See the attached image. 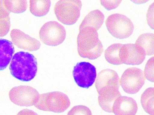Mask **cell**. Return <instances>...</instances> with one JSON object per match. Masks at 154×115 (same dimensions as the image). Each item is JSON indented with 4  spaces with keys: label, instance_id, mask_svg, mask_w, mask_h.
<instances>
[{
    "label": "cell",
    "instance_id": "3",
    "mask_svg": "<svg viewBox=\"0 0 154 115\" xmlns=\"http://www.w3.org/2000/svg\"><path fill=\"white\" fill-rule=\"evenodd\" d=\"M79 30L77 37L78 51L80 56L94 60L100 56L104 49L97 32L88 28Z\"/></svg>",
    "mask_w": 154,
    "mask_h": 115
},
{
    "label": "cell",
    "instance_id": "8",
    "mask_svg": "<svg viewBox=\"0 0 154 115\" xmlns=\"http://www.w3.org/2000/svg\"><path fill=\"white\" fill-rule=\"evenodd\" d=\"M146 77L142 70L137 68H128L124 71L120 80V85L128 94H137L145 82Z\"/></svg>",
    "mask_w": 154,
    "mask_h": 115
},
{
    "label": "cell",
    "instance_id": "27",
    "mask_svg": "<svg viewBox=\"0 0 154 115\" xmlns=\"http://www.w3.org/2000/svg\"><path fill=\"white\" fill-rule=\"evenodd\" d=\"M130 1L136 4L140 5L146 3L148 2L149 0H130Z\"/></svg>",
    "mask_w": 154,
    "mask_h": 115
},
{
    "label": "cell",
    "instance_id": "14",
    "mask_svg": "<svg viewBox=\"0 0 154 115\" xmlns=\"http://www.w3.org/2000/svg\"><path fill=\"white\" fill-rule=\"evenodd\" d=\"M104 19V14L99 10L91 11L85 17L80 25L79 29L88 28L97 32L102 26Z\"/></svg>",
    "mask_w": 154,
    "mask_h": 115
},
{
    "label": "cell",
    "instance_id": "23",
    "mask_svg": "<svg viewBox=\"0 0 154 115\" xmlns=\"http://www.w3.org/2000/svg\"><path fill=\"white\" fill-rule=\"evenodd\" d=\"M67 115H92L91 111L87 107L78 105L72 107Z\"/></svg>",
    "mask_w": 154,
    "mask_h": 115
},
{
    "label": "cell",
    "instance_id": "12",
    "mask_svg": "<svg viewBox=\"0 0 154 115\" xmlns=\"http://www.w3.org/2000/svg\"><path fill=\"white\" fill-rule=\"evenodd\" d=\"M10 35L13 43L19 48L29 51H34L40 48L41 45L39 41L30 37L20 30H12Z\"/></svg>",
    "mask_w": 154,
    "mask_h": 115
},
{
    "label": "cell",
    "instance_id": "5",
    "mask_svg": "<svg viewBox=\"0 0 154 115\" xmlns=\"http://www.w3.org/2000/svg\"><path fill=\"white\" fill-rule=\"evenodd\" d=\"M82 6L81 0H59L55 5L54 12L61 23L72 25L79 18Z\"/></svg>",
    "mask_w": 154,
    "mask_h": 115
},
{
    "label": "cell",
    "instance_id": "18",
    "mask_svg": "<svg viewBox=\"0 0 154 115\" xmlns=\"http://www.w3.org/2000/svg\"><path fill=\"white\" fill-rule=\"evenodd\" d=\"M123 45L114 44L109 47L105 50V57L110 64L119 65L123 64L121 59V48Z\"/></svg>",
    "mask_w": 154,
    "mask_h": 115
},
{
    "label": "cell",
    "instance_id": "20",
    "mask_svg": "<svg viewBox=\"0 0 154 115\" xmlns=\"http://www.w3.org/2000/svg\"><path fill=\"white\" fill-rule=\"evenodd\" d=\"M10 13L5 7L3 0H0V38L5 36L10 31Z\"/></svg>",
    "mask_w": 154,
    "mask_h": 115
},
{
    "label": "cell",
    "instance_id": "25",
    "mask_svg": "<svg viewBox=\"0 0 154 115\" xmlns=\"http://www.w3.org/2000/svg\"><path fill=\"white\" fill-rule=\"evenodd\" d=\"M147 24L152 29L154 30V2L149 6L146 14Z\"/></svg>",
    "mask_w": 154,
    "mask_h": 115
},
{
    "label": "cell",
    "instance_id": "15",
    "mask_svg": "<svg viewBox=\"0 0 154 115\" xmlns=\"http://www.w3.org/2000/svg\"><path fill=\"white\" fill-rule=\"evenodd\" d=\"M14 53L12 42L6 39H0V71L6 68Z\"/></svg>",
    "mask_w": 154,
    "mask_h": 115
},
{
    "label": "cell",
    "instance_id": "24",
    "mask_svg": "<svg viewBox=\"0 0 154 115\" xmlns=\"http://www.w3.org/2000/svg\"><path fill=\"white\" fill-rule=\"evenodd\" d=\"M122 0H100L101 5L107 11H111L117 8Z\"/></svg>",
    "mask_w": 154,
    "mask_h": 115
},
{
    "label": "cell",
    "instance_id": "11",
    "mask_svg": "<svg viewBox=\"0 0 154 115\" xmlns=\"http://www.w3.org/2000/svg\"><path fill=\"white\" fill-rule=\"evenodd\" d=\"M120 53L122 62L126 65H140L145 59L146 56L144 50L136 44L123 45Z\"/></svg>",
    "mask_w": 154,
    "mask_h": 115
},
{
    "label": "cell",
    "instance_id": "17",
    "mask_svg": "<svg viewBox=\"0 0 154 115\" xmlns=\"http://www.w3.org/2000/svg\"><path fill=\"white\" fill-rule=\"evenodd\" d=\"M136 44L142 47L146 56L154 55V34L151 33L141 34L136 41Z\"/></svg>",
    "mask_w": 154,
    "mask_h": 115
},
{
    "label": "cell",
    "instance_id": "4",
    "mask_svg": "<svg viewBox=\"0 0 154 115\" xmlns=\"http://www.w3.org/2000/svg\"><path fill=\"white\" fill-rule=\"evenodd\" d=\"M70 101L68 96L59 91L48 92L40 95L34 106L39 110L46 112L62 113L69 108Z\"/></svg>",
    "mask_w": 154,
    "mask_h": 115
},
{
    "label": "cell",
    "instance_id": "19",
    "mask_svg": "<svg viewBox=\"0 0 154 115\" xmlns=\"http://www.w3.org/2000/svg\"><path fill=\"white\" fill-rule=\"evenodd\" d=\"M141 103L145 112L150 115H154V87L147 88L141 98Z\"/></svg>",
    "mask_w": 154,
    "mask_h": 115
},
{
    "label": "cell",
    "instance_id": "21",
    "mask_svg": "<svg viewBox=\"0 0 154 115\" xmlns=\"http://www.w3.org/2000/svg\"><path fill=\"white\" fill-rule=\"evenodd\" d=\"M3 2L9 12L15 14L24 12L28 7L27 0H3Z\"/></svg>",
    "mask_w": 154,
    "mask_h": 115
},
{
    "label": "cell",
    "instance_id": "26",
    "mask_svg": "<svg viewBox=\"0 0 154 115\" xmlns=\"http://www.w3.org/2000/svg\"><path fill=\"white\" fill-rule=\"evenodd\" d=\"M17 115H38L34 111L28 109H23L20 111Z\"/></svg>",
    "mask_w": 154,
    "mask_h": 115
},
{
    "label": "cell",
    "instance_id": "9",
    "mask_svg": "<svg viewBox=\"0 0 154 115\" xmlns=\"http://www.w3.org/2000/svg\"><path fill=\"white\" fill-rule=\"evenodd\" d=\"M39 96L38 91L29 86L14 87L9 93V98L11 102L22 107L34 105L38 102Z\"/></svg>",
    "mask_w": 154,
    "mask_h": 115
},
{
    "label": "cell",
    "instance_id": "1",
    "mask_svg": "<svg viewBox=\"0 0 154 115\" xmlns=\"http://www.w3.org/2000/svg\"><path fill=\"white\" fill-rule=\"evenodd\" d=\"M119 86L120 79L115 71L105 69L99 72L95 86L99 95V105L103 111L112 113L115 101L121 96Z\"/></svg>",
    "mask_w": 154,
    "mask_h": 115
},
{
    "label": "cell",
    "instance_id": "16",
    "mask_svg": "<svg viewBox=\"0 0 154 115\" xmlns=\"http://www.w3.org/2000/svg\"><path fill=\"white\" fill-rule=\"evenodd\" d=\"M30 11L36 17L48 14L50 9L51 0H30Z\"/></svg>",
    "mask_w": 154,
    "mask_h": 115
},
{
    "label": "cell",
    "instance_id": "22",
    "mask_svg": "<svg viewBox=\"0 0 154 115\" xmlns=\"http://www.w3.org/2000/svg\"><path fill=\"white\" fill-rule=\"evenodd\" d=\"M144 75L147 80L154 82V57L147 61L145 68Z\"/></svg>",
    "mask_w": 154,
    "mask_h": 115
},
{
    "label": "cell",
    "instance_id": "2",
    "mask_svg": "<svg viewBox=\"0 0 154 115\" xmlns=\"http://www.w3.org/2000/svg\"><path fill=\"white\" fill-rule=\"evenodd\" d=\"M9 69L11 75L18 80L23 82L30 81L37 74V59L28 52H17L13 57Z\"/></svg>",
    "mask_w": 154,
    "mask_h": 115
},
{
    "label": "cell",
    "instance_id": "7",
    "mask_svg": "<svg viewBox=\"0 0 154 115\" xmlns=\"http://www.w3.org/2000/svg\"><path fill=\"white\" fill-rule=\"evenodd\" d=\"M66 35L64 26L56 21L46 23L39 31V38L42 42L51 47L62 44L66 39Z\"/></svg>",
    "mask_w": 154,
    "mask_h": 115
},
{
    "label": "cell",
    "instance_id": "13",
    "mask_svg": "<svg viewBox=\"0 0 154 115\" xmlns=\"http://www.w3.org/2000/svg\"><path fill=\"white\" fill-rule=\"evenodd\" d=\"M137 110L138 106L134 99L121 96L115 101L112 113L115 115H135Z\"/></svg>",
    "mask_w": 154,
    "mask_h": 115
},
{
    "label": "cell",
    "instance_id": "10",
    "mask_svg": "<svg viewBox=\"0 0 154 115\" xmlns=\"http://www.w3.org/2000/svg\"><path fill=\"white\" fill-rule=\"evenodd\" d=\"M73 77L80 87L88 89L94 84L97 77L95 66L86 62H78L74 67Z\"/></svg>",
    "mask_w": 154,
    "mask_h": 115
},
{
    "label": "cell",
    "instance_id": "6",
    "mask_svg": "<svg viewBox=\"0 0 154 115\" xmlns=\"http://www.w3.org/2000/svg\"><path fill=\"white\" fill-rule=\"evenodd\" d=\"M106 24L111 35L119 39L129 38L134 32L133 23L123 14H114L109 15L106 20Z\"/></svg>",
    "mask_w": 154,
    "mask_h": 115
}]
</instances>
